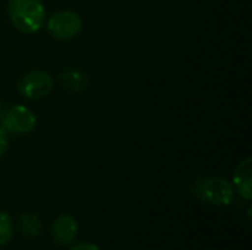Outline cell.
Instances as JSON below:
<instances>
[{"label":"cell","mask_w":252,"mask_h":250,"mask_svg":"<svg viewBox=\"0 0 252 250\" xmlns=\"http://www.w3.org/2000/svg\"><path fill=\"white\" fill-rule=\"evenodd\" d=\"M7 13L12 25L24 34H35L46 21L41 0H9Z\"/></svg>","instance_id":"obj_1"},{"label":"cell","mask_w":252,"mask_h":250,"mask_svg":"<svg viewBox=\"0 0 252 250\" xmlns=\"http://www.w3.org/2000/svg\"><path fill=\"white\" fill-rule=\"evenodd\" d=\"M192 193L201 202L216 206H227L233 200L235 189L223 177H202L195 181Z\"/></svg>","instance_id":"obj_2"},{"label":"cell","mask_w":252,"mask_h":250,"mask_svg":"<svg viewBox=\"0 0 252 250\" xmlns=\"http://www.w3.org/2000/svg\"><path fill=\"white\" fill-rule=\"evenodd\" d=\"M37 125V118L31 109L24 105H13L0 115V127L12 136L30 134Z\"/></svg>","instance_id":"obj_3"},{"label":"cell","mask_w":252,"mask_h":250,"mask_svg":"<svg viewBox=\"0 0 252 250\" xmlns=\"http://www.w3.org/2000/svg\"><path fill=\"white\" fill-rule=\"evenodd\" d=\"M46 28L55 40L69 41L81 32L83 21L80 15L72 10H59L49 18Z\"/></svg>","instance_id":"obj_4"},{"label":"cell","mask_w":252,"mask_h":250,"mask_svg":"<svg viewBox=\"0 0 252 250\" xmlns=\"http://www.w3.org/2000/svg\"><path fill=\"white\" fill-rule=\"evenodd\" d=\"M18 91L30 100H40L47 97L53 90V78L43 69H32L24 74L18 84Z\"/></svg>","instance_id":"obj_5"},{"label":"cell","mask_w":252,"mask_h":250,"mask_svg":"<svg viewBox=\"0 0 252 250\" xmlns=\"http://www.w3.org/2000/svg\"><path fill=\"white\" fill-rule=\"evenodd\" d=\"M52 239L59 246H68L71 245L77 234H78V224L74 217L71 215H59L52 225Z\"/></svg>","instance_id":"obj_6"},{"label":"cell","mask_w":252,"mask_h":250,"mask_svg":"<svg viewBox=\"0 0 252 250\" xmlns=\"http://www.w3.org/2000/svg\"><path fill=\"white\" fill-rule=\"evenodd\" d=\"M251 169H252V159L251 156H248L247 159H244L235 174H233V186L236 189V192L247 200H251L252 197V187H251Z\"/></svg>","instance_id":"obj_7"},{"label":"cell","mask_w":252,"mask_h":250,"mask_svg":"<svg viewBox=\"0 0 252 250\" xmlns=\"http://www.w3.org/2000/svg\"><path fill=\"white\" fill-rule=\"evenodd\" d=\"M59 81L62 83V85L65 88H68L69 91H74V93L83 91L89 85L87 74L78 68H66L63 71H61Z\"/></svg>","instance_id":"obj_8"},{"label":"cell","mask_w":252,"mask_h":250,"mask_svg":"<svg viewBox=\"0 0 252 250\" xmlns=\"http://www.w3.org/2000/svg\"><path fill=\"white\" fill-rule=\"evenodd\" d=\"M19 228L24 236L35 237L41 233V221L35 214H22L19 218Z\"/></svg>","instance_id":"obj_9"},{"label":"cell","mask_w":252,"mask_h":250,"mask_svg":"<svg viewBox=\"0 0 252 250\" xmlns=\"http://www.w3.org/2000/svg\"><path fill=\"white\" fill-rule=\"evenodd\" d=\"M13 234V221L9 214L0 211V246H4Z\"/></svg>","instance_id":"obj_10"},{"label":"cell","mask_w":252,"mask_h":250,"mask_svg":"<svg viewBox=\"0 0 252 250\" xmlns=\"http://www.w3.org/2000/svg\"><path fill=\"white\" fill-rule=\"evenodd\" d=\"M9 149V134L0 127V159L7 153Z\"/></svg>","instance_id":"obj_11"},{"label":"cell","mask_w":252,"mask_h":250,"mask_svg":"<svg viewBox=\"0 0 252 250\" xmlns=\"http://www.w3.org/2000/svg\"><path fill=\"white\" fill-rule=\"evenodd\" d=\"M69 250H100L96 245L93 243H78L75 246H72Z\"/></svg>","instance_id":"obj_12"},{"label":"cell","mask_w":252,"mask_h":250,"mask_svg":"<svg viewBox=\"0 0 252 250\" xmlns=\"http://www.w3.org/2000/svg\"><path fill=\"white\" fill-rule=\"evenodd\" d=\"M1 112H3V106H1V100H0V115H1Z\"/></svg>","instance_id":"obj_13"}]
</instances>
